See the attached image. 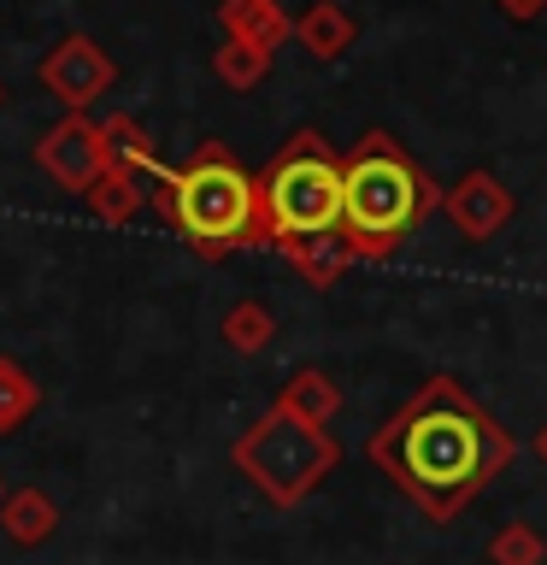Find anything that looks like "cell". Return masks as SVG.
<instances>
[{"label":"cell","mask_w":547,"mask_h":565,"mask_svg":"<svg viewBox=\"0 0 547 565\" xmlns=\"http://www.w3.org/2000/svg\"><path fill=\"white\" fill-rule=\"evenodd\" d=\"M365 454L388 483H400L423 507V519L448 524L465 512L476 489L518 459V441L453 377H430L395 418L377 424Z\"/></svg>","instance_id":"obj_1"},{"label":"cell","mask_w":547,"mask_h":565,"mask_svg":"<svg viewBox=\"0 0 547 565\" xmlns=\"http://www.w3.org/2000/svg\"><path fill=\"white\" fill-rule=\"evenodd\" d=\"M148 201L183 230V242L201 259H224L236 247H259L271 242L265 230V194L259 177L242 166L224 141H201L189 153V166H165V177L148 189Z\"/></svg>","instance_id":"obj_2"},{"label":"cell","mask_w":547,"mask_h":565,"mask_svg":"<svg viewBox=\"0 0 547 565\" xmlns=\"http://www.w3.org/2000/svg\"><path fill=\"white\" fill-rule=\"evenodd\" d=\"M441 206V189L388 130H365L342 159V230L360 259H388Z\"/></svg>","instance_id":"obj_3"},{"label":"cell","mask_w":547,"mask_h":565,"mask_svg":"<svg viewBox=\"0 0 547 565\" xmlns=\"http://www.w3.org/2000/svg\"><path fill=\"white\" fill-rule=\"evenodd\" d=\"M259 194H265L271 247L342 230V159L330 153V141L318 130H294L282 141L271 171L259 177Z\"/></svg>","instance_id":"obj_4"},{"label":"cell","mask_w":547,"mask_h":565,"mask_svg":"<svg viewBox=\"0 0 547 565\" xmlns=\"http://www.w3.org/2000/svg\"><path fill=\"white\" fill-rule=\"evenodd\" d=\"M229 459H236V471H242L271 507H300V501H307V494L335 471L342 448H335V436L324 430V424L289 418L282 406H271V413H259V418L236 436Z\"/></svg>","instance_id":"obj_5"},{"label":"cell","mask_w":547,"mask_h":565,"mask_svg":"<svg viewBox=\"0 0 547 565\" xmlns=\"http://www.w3.org/2000/svg\"><path fill=\"white\" fill-rule=\"evenodd\" d=\"M35 166L47 171V183H60L71 194H88L95 177L112 171V159H106V130L83 113H65L42 141H35Z\"/></svg>","instance_id":"obj_6"},{"label":"cell","mask_w":547,"mask_h":565,"mask_svg":"<svg viewBox=\"0 0 547 565\" xmlns=\"http://www.w3.org/2000/svg\"><path fill=\"white\" fill-rule=\"evenodd\" d=\"M112 83H118V65H112V53H106L95 35H65V42L42 60V88L65 106V113L95 106Z\"/></svg>","instance_id":"obj_7"},{"label":"cell","mask_w":547,"mask_h":565,"mask_svg":"<svg viewBox=\"0 0 547 565\" xmlns=\"http://www.w3.org/2000/svg\"><path fill=\"white\" fill-rule=\"evenodd\" d=\"M441 212H448V224L465 242H494L512 224V212H518V194H512L494 171H465L448 194H441Z\"/></svg>","instance_id":"obj_8"},{"label":"cell","mask_w":547,"mask_h":565,"mask_svg":"<svg viewBox=\"0 0 547 565\" xmlns=\"http://www.w3.org/2000/svg\"><path fill=\"white\" fill-rule=\"evenodd\" d=\"M218 24L229 42H247L265 53H277L294 35V18L282 12V0H218Z\"/></svg>","instance_id":"obj_9"},{"label":"cell","mask_w":547,"mask_h":565,"mask_svg":"<svg viewBox=\"0 0 547 565\" xmlns=\"http://www.w3.org/2000/svg\"><path fill=\"white\" fill-rule=\"evenodd\" d=\"M294 42L312 53V60H342V53L360 42V24H353V12L342 7V0H312L307 12L294 18Z\"/></svg>","instance_id":"obj_10"},{"label":"cell","mask_w":547,"mask_h":565,"mask_svg":"<svg viewBox=\"0 0 547 565\" xmlns=\"http://www.w3.org/2000/svg\"><path fill=\"white\" fill-rule=\"evenodd\" d=\"M282 259L294 265L300 277L312 282V289H330V282H342V271L360 254H353V242H347V230H324V236H300V242H282L277 247Z\"/></svg>","instance_id":"obj_11"},{"label":"cell","mask_w":547,"mask_h":565,"mask_svg":"<svg viewBox=\"0 0 547 565\" xmlns=\"http://www.w3.org/2000/svg\"><path fill=\"white\" fill-rule=\"evenodd\" d=\"M0 530H7L18 547H42V542H53V530H60V501H53L47 489H7V501H0Z\"/></svg>","instance_id":"obj_12"},{"label":"cell","mask_w":547,"mask_h":565,"mask_svg":"<svg viewBox=\"0 0 547 565\" xmlns=\"http://www.w3.org/2000/svg\"><path fill=\"white\" fill-rule=\"evenodd\" d=\"M106 130V159H112V171H130V177H141V183H159V177H165V166H159V153H153V136L141 130L136 118H106L100 124Z\"/></svg>","instance_id":"obj_13"},{"label":"cell","mask_w":547,"mask_h":565,"mask_svg":"<svg viewBox=\"0 0 547 565\" xmlns=\"http://www.w3.org/2000/svg\"><path fill=\"white\" fill-rule=\"evenodd\" d=\"M277 406L289 418H307V424H330L335 413H342V388H335V377L330 371H294L289 383L277 388Z\"/></svg>","instance_id":"obj_14"},{"label":"cell","mask_w":547,"mask_h":565,"mask_svg":"<svg viewBox=\"0 0 547 565\" xmlns=\"http://www.w3.org/2000/svg\"><path fill=\"white\" fill-rule=\"evenodd\" d=\"M218 335H224L229 353H265L277 335V318H271V307H259V300H236V307L224 312Z\"/></svg>","instance_id":"obj_15"},{"label":"cell","mask_w":547,"mask_h":565,"mask_svg":"<svg viewBox=\"0 0 547 565\" xmlns=\"http://www.w3.org/2000/svg\"><path fill=\"white\" fill-rule=\"evenodd\" d=\"M141 201H148V183L130 171H106V177H95V189H88V206H95V218H106V224H130L141 212Z\"/></svg>","instance_id":"obj_16"},{"label":"cell","mask_w":547,"mask_h":565,"mask_svg":"<svg viewBox=\"0 0 547 565\" xmlns=\"http://www.w3.org/2000/svg\"><path fill=\"white\" fill-rule=\"evenodd\" d=\"M212 77H218L224 88H236V95H247V88H259L265 77H271V53L265 47H247V42H229L212 53Z\"/></svg>","instance_id":"obj_17"},{"label":"cell","mask_w":547,"mask_h":565,"mask_svg":"<svg viewBox=\"0 0 547 565\" xmlns=\"http://www.w3.org/2000/svg\"><path fill=\"white\" fill-rule=\"evenodd\" d=\"M35 401H42V388H35L30 365H18V360L0 353V436H12L18 424L35 413Z\"/></svg>","instance_id":"obj_18"},{"label":"cell","mask_w":547,"mask_h":565,"mask_svg":"<svg viewBox=\"0 0 547 565\" xmlns=\"http://www.w3.org/2000/svg\"><path fill=\"white\" fill-rule=\"evenodd\" d=\"M489 565H547V542L536 524H506L489 536Z\"/></svg>","instance_id":"obj_19"},{"label":"cell","mask_w":547,"mask_h":565,"mask_svg":"<svg viewBox=\"0 0 547 565\" xmlns=\"http://www.w3.org/2000/svg\"><path fill=\"white\" fill-rule=\"evenodd\" d=\"M494 7H501L512 24H536V18L547 12V0H494Z\"/></svg>","instance_id":"obj_20"},{"label":"cell","mask_w":547,"mask_h":565,"mask_svg":"<svg viewBox=\"0 0 547 565\" xmlns=\"http://www.w3.org/2000/svg\"><path fill=\"white\" fill-rule=\"evenodd\" d=\"M536 459H541V466H547V424H541V430H536Z\"/></svg>","instance_id":"obj_21"},{"label":"cell","mask_w":547,"mask_h":565,"mask_svg":"<svg viewBox=\"0 0 547 565\" xmlns=\"http://www.w3.org/2000/svg\"><path fill=\"white\" fill-rule=\"evenodd\" d=\"M0 501H7V489H0Z\"/></svg>","instance_id":"obj_22"}]
</instances>
